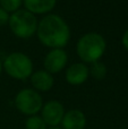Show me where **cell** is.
Here are the masks:
<instances>
[{
    "label": "cell",
    "mask_w": 128,
    "mask_h": 129,
    "mask_svg": "<svg viewBox=\"0 0 128 129\" xmlns=\"http://www.w3.org/2000/svg\"><path fill=\"white\" fill-rule=\"evenodd\" d=\"M65 116V108L59 101H49L41 109V118L47 126L58 127Z\"/></svg>",
    "instance_id": "obj_6"
},
{
    "label": "cell",
    "mask_w": 128,
    "mask_h": 129,
    "mask_svg": "<svg viewBox=\"0 0 128 129\" xmlns=\"http://www.w3.org/2000/svg\"><path fill=\"white\" fill-rule=\"evenodd\" d=\"M36 35L44 47L62 49L70 40V28L62 17L49 14L39 22Z\"/></svg>",
    "instance_id": "obj_1"
},
{
    "label": "cell",
    "mask_w": 128,
    "mask_h": 129,
    "mask_svg": "<svg viewBox=\"0 0 128 129\" xmlns=\"http://www.w3.org/2000/svg\"><path fill=\"white\" fill-rule=\"evenodd\" d=\"M90 76V69L83 62H76L69 66L66 70V82L70 85H82L87 80Z\"/></svg>",
    "instance_id": "obj_8"
},
{
    "label": "cell",
    "mask_w": 128,
    "mask_h": 129,
    "mask_svg": "<svg viewBox=\"0 0 128 129\" xmlns=\"http://www.w3.org/2000/svg\"><path fill=\"white\" fill-rule=\"evenodd\" d=\"M26 129H48L45 122L40 116H31L25 121Z\"/></svg>",
    "instance_id": "obj_13"
},
{
    "label": "cell",
    "mask_w": 128,
    "mask_h": 129,
    "mask_svg": "<svg viewBox=\"0 0 128 129\" xmlns=\"http://www.w3.org/2000/svg\"><path fill=\"white\" fill-rule=\"evenodd\" d=\"M1 71H2V61L0 59V75H1Z\"/></svg>",
    "instance_id": "obj_17"
},
{
    "label": "cell",
    "mask_w": 128,
    "mask_h": 129,
    "mask_svg": "<svg viewBox=\"0 0 128 129\" xmlns=\"http://www.w3.org/2000/svg\"><path fill=\"white\" fill-rule=\"evenodd\" d=\"M88 69L92 77L97 80H102L107 76V67L102 61H95L91 63V67Z\"/></svg>",
    "instance_id": "obj_12"
},
{
    "label": "cell",
    "mask_w": 128,
    "mask_h": 129,
    "mask_svg": "<svg viewBox=\"0 0 128 129\" xmlns=\"http://www.w3.org/2000/svg\"><path fill=\"white\" fill-rule=\"evenodd\" d=\"M48 129H62V128H59V127H50V128H48Z\"/></svg>",
    "instance_id": "obj_18"
},
{
    "label": "cell",
    "mask_w": 128,
    "mask_h": 129,
    "mask_svg": "<svg viewBox=\"0 0 128 129\" xmlns=\"http://www.w3.org/2000/svg\"><path fill=\"white\" fill-rule=\"evenodd\" d=\"M9 17H10L9 13H7L5 9H2L1 7H0V26H4V25L8 24Z\"/></svg>",
    "instance_id": "obj_15"
},
{
    "label": "cell",
    "mask_w": 128,
    "mask_h": 129,
    "mask_svg": "<svg viewBox=\"0 0 128 129\" xmlns=\"http://www.w3.org/2000/svg\"><path fill=\"white\" fill-rule=\"evenodd\" d=\"M60 125L62 129H84L86 126V117L78 109L69 110L65 112Z\"/></svg>",
    "instance_id": "obj_9"
},
{
    "label": "cell",
    "mask_w": 128,
    "mask_h": 129,
    "mask_svg": "<svg viewBox=\"0 0 128 129\" xmlns=\"http://www.w3.org/2000/svg\"><path fill=\"white\" fill-rule=\"evenodd\" d=\"M107 49V42L101 34L90 32L79 38L76 43V52L83 62L93 63L100 61Z\"/></svg>",
    "instance_id": "obj_2"
},
{
    "label": "cell",
    "mask_w": 128,
    "mask_h": 129,
    "mask_svg": "<svg viewBox=\"0 0 128 129\" xmlns=\"http://www.w3.org/2000/svg\"><path fill=\"white\" fill-rule=\"evenodd\" d=\"M22 4L23 0H0V7L10 14L19 10Z\"/></svg>",
    "instance_id": "obj_14"
},
{
    "label": "cell",
    "mask_w": 128,
    "mask_h": 129,
    "mask_svg": "<svg viewBox=\"0 0 128 129\" xmlns=\"http://www.w3.org/2000/svg\"><path fill=\"white\" fill-rule=\"evenodd\" d=\"M25 9L33 15H42L51 11L56 7L57 0H23Z\"/></svg>",
    "instance_id": "obj_11"
},
{
    "label": "cell",
    "mask_w": 128,
    "mask_h": 129,
    "mask_svg": "<svg viewBox=\"0 0 128 129\" xmlns=\"http://www.w3.org/2000/svg\"><path fill=\"white\" fill-rule=\"evenodd\" d=\"M15 107L26 116H36L43 107L42 96L34 88H24L15 96Z\"/></svg>",
    "instance_id": "obj_5"
},
{
    "label": "cell",
    "mask_w": 128,
    "mask_h": 129,
    "mask_svg": "<svg viewBox=\"0 0 128 129\" xmlns=\"http://www.w3.org/2000/svg\"><path fill=\"white\" fill-rule=\"evenodd\" d=\"M36 16L26 9H19L9 17V28L15 36L19 39H29L36 34L38 29Z\"/></svg>",
    "instance_id": "obj_3"
},
{
    "label": "cell",
    "mask_w": 128,
    "mask_h": 129,
    "mask_svg": "<svg viewBox=\"0 0 128 129\" xmlns=\"http://www.w3.org/2000/svg\"><path fill=\"white\" fill-rule=\"evenodd\" d=\"M2 69L11 78L24 80L33 74V62L23 52H11L2 61Z\"/></svg>",
    "instance_id": "obj_4"
},
{
    "label": "cell",
    "mask_w": 128,
    "mask_h": 129,
    "mask_svg": "<svg viewBox=\"0 0 128 129\" xmlns=\"http://www.w3.org/2000/svg\"><path fill=\"white\" fill-rule=\"evenodd\" d=\"M31 83L36 92H48L53 87V76L47 70H38L31 75Z\"/></svg>",
    "instance_id": "obj_10"
},
{
    "label": "cell",
    "mask_w": 128,
    "mask_h": 129,
    "mask_svg": "<svg viewBox=\"0 0 128 129\" xmlns=\"http://www.w3.org/2000/svg\"><path fill=\"white\" fill-rule=\"evenodd\" d=\"M121 43L122 45H124V48L128 51V29L124 33V35H122V39H121Z\"/></svg>",
    "instance_id": "obj_16"
},
{
    "label": "cell",
    "mask_w": 128,
    "mask_h": 129,
    "mask_svg": "<svg viewBox=\"0 0 128 129\" xmlns=\"http://www.w3.org/2000/svg\"><path fill=\"white\" fill-rule=\"evenodd\" d=\"M68 61V56L63 49H51L47 53L43 61L44 70L48 73L58 74L65 68Z\"/></svg>",
    "instance_id": "obj_7"
}]
</instances>
